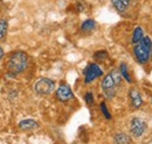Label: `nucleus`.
Masks as SVG:
<instances>
[{
    "mask_svg": "<svg viewBox=\"0 0 152 144\" xmlns=\"http://www.w3.org/2000/svg\"><path fill=\"white\" fill-rule=\"evenodd\" d=\"M151 55V40L150 37H143L139 42L136 43L134 47V56L139 63L145 64L148 63Z\"/></svg>",
    "mask_w": 152,
    "mask_h": 144,
    "instance_id": "f257e3e1",
    "label": "nucleus"
},
{
    "mask_svg": "<svg viewBox=\"0 0 152 144\" xmlns=\"http://www.w3.org/2000/svg\"><path fill=\"white\" fill-rule=\"evenodd\" d=\"M27 68V56L22 51H17L11 56L8 63V70L14 76L21 73Z\"/></svg>",
    "mask_w": 152,
    "mask_h": 144,
    "instance_id": "f03ea898",
    "label": "nucleus"
},
{
    "mask_svg": "<svg viewBox=\"0 0 152 144\" xmlns=\"http://www.w3.org/2000/svg\"><path fill=\"white\" fill-rule=\"evenodd\" d=\"M34 90L41 95H47L54 90V81L48 78H41L37 81Z\"/></svg>",
    "mask_w": 152,
    "mask_h": 144,
    "instance_id": "7ed1b4c3",
    "label": "nucleus"
},
{
    "mask_svg": "<svg viewBox=\"0 0 152 144\" xmlns=\"http://www.w3.org/2000/svg\"><path fill=\"white\" fill-rule=\"evenodd\" d=\"M102 74H103V71L97 64H90L84 70V81H86V84H89V83L94 81L96 78L101 77Z\"/></svg>",
    "mask_w": 152,
    "mask_h": 144,
    "instance_id": "20e7f679",
    "label": "nucleus"
},
{
    "mask_svg": "<svg viewBox=\"0 0 152 144\" xmlns=\"http://www.w3.org/2000/svg\"><path fill=\"white\" fill-rule=\"evenodd\" d=\"M102 89H103V92L105 94L107 98L111 99L116 95V84L113 80L110 74H107L102 81Z\"/></svg>",
    "mask_w": 152,
    "mask_h": 144,
    "instance_id": "39448f33",
    "label": "nucleus"
},
{
    "mask_svg": "<svg viewBox=\"0 0 152 144\" xmlns=\"http://www.w3.org/2000/svg\"><path fill=\"white\" fill-rule=\"evenodd\" d=\"M130 126H131V128H130L131 134L134 137H140L146 130V123L144 121H142L140 119H138V117H133Z\"/></svg>",
    "mask_w": 152,
    "mask_h": 144,
    "instance_id": "423d86ee",
    "label": "nucleus"
},
{
    "mask_svg": "<svg viewBox=\"0 0 152 144\" xmlns=\"http://www.w3.org/2000/svg\"><path fill=\"white\" fill-rule=\"evenodd\" d=\"M56 96L60 101H68L73 98V92L68 85H61L56 91Z\"/></svg>",
    "mask_w": 152,
    "mask_h": 144,
    "instance_id": "0eeeda50",
    "label": "nucleus"
},
{
    "mask_svg": "<svg viewBox=\"0 0 152 144\" xmlns=\"http://www.w3.org/2000/svg\"><path fill=\"white\" fill-rule=\"evenodd\" d=\"M130 98H131V105L133 108H139L143 104V100L140 98V94L138 93V91L132 89L130 91Z\"/></svg>",
    "mask_w": 152,
    "mask_h": 144,
    "instance_id": "6e6552de",
    "label": "nucleus"
},
{
    "mask_svg": "<svg viewBox=\"0 0 152 144\" xmlns=\"http://www.w3.org/2000/svg\"><path fill=\"white\" fill-rule=\"evenodd\" d=\"M19 127L21 129H25V130H29V129H34V128H38L39 127V123L37 121H34V120H31V119H28V120H23V121H21L19 123Z\"/></svg>",
    "mask_w": 152,
    "mask_h": 144,
    "instance_id": "1a4fd4ad",
    "label": "nucleus"
},
{
    "mask_svg": "<svg viewBox=\"0 0 152 144\" xmlns=\"http://www.w3.org/2000/svg\"><path fill=\"white\" fill-rule=\"evenodd\" d=\"M118 12H124L129 6V0H111Z\"/></svg>",
    "mask_w": 152,
    "mask_h": 144,
    "instance_id": "9d476101",
    "label": "nucleus"
},
{
    "mask_svg": "<svg viewBox=\"0 0 152 144\" xmlns=\"http://www.w3.org/2000/svg\"><path fill=\"white\" fill-rule=\"evenodd\" d=\"M95 26H96V22L94 20H86L83 23H82V27H81V29H82V32H84V33H90V32H93L94 29H95Z\"/></svg>",
    "mask_w": 152,
    "mask_h": 144,
    "instance_id": "9b49d317",
    "label": "nucleus"
},
{
    "mask_svg": "<svg viewBox=\"0 0 152 144\" xmlns=\"http://www.w3.org/2000/svg\"><path fill=\"white\" fill-rule=\"evenodd\" d=\"M143 37H144V32H143V29H142L140 27H137V28L134 29V32H133L132 42L136 44V43H137V42H139Z\"/></svg>",
    "mask_w": 152,
    "mask_h": 144,
    "instance_id": "f8f14e48",
    "label": "nucleus"
},
{
    "mask_svg": "<svg viewBox=\"0 0 152 144\" xmlns=\"http://www.w3.org/2000/svg\"><path fill=\"white\" fill-rule=\"evenodd\" d=\"M115 142L119 144H125L130 142V138H129L125 134H117V135L115 136Z\"/></svg>",
    "mask_w": 152,
    "mask_h": 144,
    "instance_id": "ddd939ff",
    "label": "nucleus"
},
{
    "mask_svg": "<svg viewBox=\"0 0 152 144\" xmlns=\"http://www.w3.org/2000/svg\"><path fill=\"white\" fill-rule=\"evenodd\" d=\"M7 33V21L0 20V40H2Z\"/></svg>",
    "mask_w": 152,
    "mask_h": 144,
    "instance_id": "4468645a",
    "label": "nucleus"
},
{
    "mask_svg": "<svg viewBox=\"0 0 152 144\" xmlns=\"http://www.w3.org/2000/svg\"><path fill=\"white\" fill-rule=\"evenodd\" d=\"M110 76H111V78H113V80L115 81V84H116V85L121 84L122 74H121V72L118 71V70H113V72L110 73Z\"/></svg>",
    "mask_w": 152,
    "mask_h": 144,
    "instance_id": "2eb2a0df",
    "label": "nucleus"
},
{
    "mask_svg": "<svg viewBox=\"0 0 152 144\" xmlns=\"http://www.w3.org/2000/svg\"><path fill=\"white\" fill-rule=\"evenodd\" d=\"M119 72H121V74L128 80V81H131V79H130V76H129V72H128V66L124 64V63H122L121 64V69H119Z\"/></svg>",
    "mask_w": 152,
    "mask_h": 144,
    "instance_id": "dca6fc26",
    "label": "nucleus"
},
{
    "mask_svg": "<svg viewBox=\"0 0 152 144\" xmlns=\"http://www.w3.org/2000/svg\"><path fill=\"white\" fill-rule=\"evenodd\" d=\"M108 57V53L105 50H101V51H96L95 55H94V58L96 60H103Z\"/></svg>",
    "mask_w": 152,
    "mask_h": 144,
    "instance_id": "f3484780",
    "label": "nucleus"
},
{
    "mask_svg": "<svg viewBox=\"0 0 152 144\" xmlns=\"http://www.w3.org/2000/svg\"><path fill=\"white\" fill-rule=\"evenodd\" d=\"M84 99H86V102H87L88 105H93V102H94V95H93L91 92H88V93L84 95Z\"/></svg>",
    "mask_w": 152,
    "mask_h": 144,
    "instance_id": "a211bd4d",
    "label": "nucleus"
},
{
    "mask_svg": "<svg viewBox=\"0 0 152 144\" xmlns=\"http://www.w3.org/2000/svg\"><path fill=\"white\" fill-rule=\"evenodd\" d=\"M101 108H102V112H103V114H104L105 119L110 120V119H111V115H110V113L108 112V109H107V106H105V104H104V102H102V104H101Z\"/></svg>",
    "mask_w": 152,
    "mask_h": 144,
    "instance_id": "6ab92c4d",
    "label": "nucleus"
},
{
    "mask_svg": "<svg viewBox=\"0 0 152 144\" xmlns=\"http://www.w3.org/2000/svg\"><path fill=\"white\" fill-rule=\"evenodd\" d=\"M2 56H4V50H2V48L0 47V59L2 58Z\"/></svg>",
    "mask_w": 152,
    "mask_h": 144,
    "instance_id": "aec40b11",
    "label": "nucleus"
}]
</instances>
